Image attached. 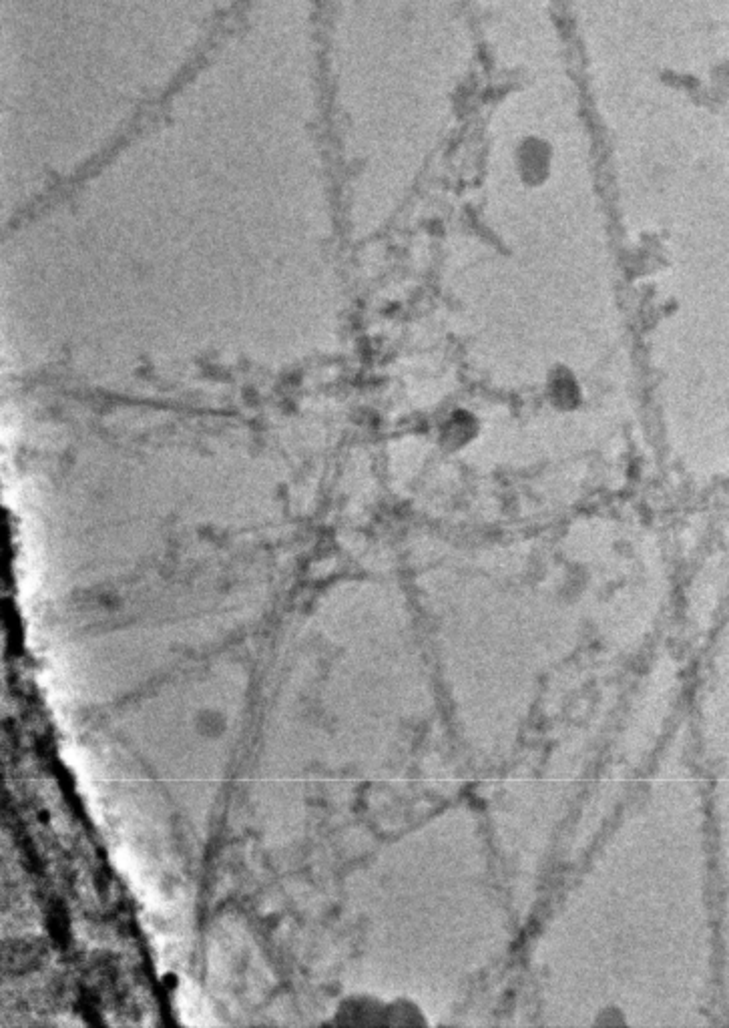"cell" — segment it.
Instances as JSON below:
<instances>
[{
  "label": "cell",
  "mask_w": 729,
  "mask_h": 1028,
  "mask_svg": "<svg viewBox=\"0 0 729 1028\" xmlns=\"http://www.w3.org/2000/svg\"><path fill=\"white\" fill-rule=\"evenodd\" d=\"M517 159L527 179L545 177L553 159V147L539 135H525L517 145Z\"/></svg>",
  "instance_id": "cell-1"
},
{
  "label": "cell",
  "mask_w": 729,
  "mask_h": 1028,
  "mask_svg": "<svg viewBox=\"0 0 729 1028\" xmlns=\"http://www.w3.org/2000/svg\"><path fill=\"white\" fill-rule=\"evenodd\" d=\"M713 81H715L719 87L729 89V61H723V63H719V65L715 67Z\"/></svg>",
  "instance_id": "cell-2"
}]
</instances>
